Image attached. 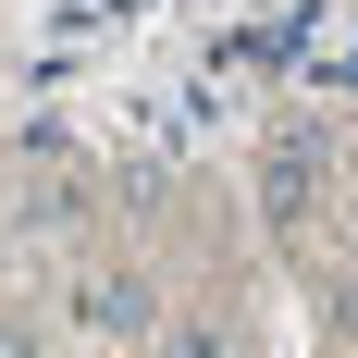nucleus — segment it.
<instances>
[{"label": "nucleus", "mask_w": 358, "mask_h": 358, "mask_svg": "<svg viewBox=\"0 0 358 358\" xmlns=\"http://www.w3.org/2000/svg\"><path fill=\"white\" fill-rule=\"evenodd\" d=\"M74 322H87V334H148V322H161V296H148L136 272H124V285L99 272V285H74Z\"/></svg>", "instance_id": "f257e3e1"}, {"label": "nucleus", "mask_w": 358, "mask_h": 358, "mask_svg": "<svg viewBox=\"0 0 358 358\" xmlns=\"http://www.w3.org/2000/svg\"><path fill=\"white\" fill-rule=\"evenodd\" d=\"M309 185H322V136H285V148H272V173H259V210L296 222V210H309Z\"/></svg>", "instance_id": "f03ea898"}, {"label": "nucleus", "mask_w": 358, "mask_h": 358, "mask_svg": "<svg viewBox=\"0 0 358 358\" xmlns=\"http://www.w3.org/2000/svg\"><path fill=\"white\" fill-rule=\"evenodd\" d=\"M334 334H346V346H358V285H346V296H334Z\"/></svg>", "instance_id": "7ed1b4c3"}]
</instances>
